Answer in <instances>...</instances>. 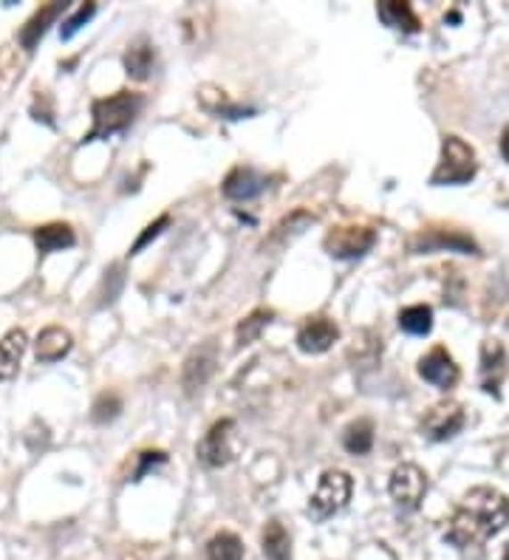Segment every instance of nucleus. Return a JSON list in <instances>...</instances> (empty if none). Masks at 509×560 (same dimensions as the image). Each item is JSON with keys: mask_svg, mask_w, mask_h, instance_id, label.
<instances>
[{"mask_svg": "<svg viewBox=\"0 0 509 560\" xmlns=\"http://www.w3.org/2000/svg\"><path fill=\"white\" fill-rule=\"evenodd\" d=\"M388 492L393 504H397V509H402V513H416L424 496H428V473L405 461V465H399L390 473Z\"/></svg>", "mask_w": 509, "mask_h": 560, "instance_id": "5", "label": "nucleus"}, {"mask_svg": "<svg viewBox=\"0 0 509 560\" xmlns=\"http://www.w3.org/2000/svg\"><path fill=\"white\" fill-rule=\"evenodd\" d=\"M269 185H267V176H260L258 170L252 168H235L224 178V195L233 202H250V199H258L260 193H264Z\"/></svg>", "mask_w": 509, "mask_h": 560, "instance_id": "14", "label": "nucleus"}, {"mask_svg": "<svg viewBox=\"0 0 509 560\" xmlns=\"http://www.w3.org/2000/svg\"><path fill=\"white\" fill-rule=\"evenodd\" d=\"M504 560H509V543H506V547H504Z\"/></svg>", "mask_w": 509, "mask_h": 560, "instance_id": "32", "label": "nucleus"}, {"mask_svg": "<svg viewBox=\"0 0 509 560\" xmlns=\"http://www.w3.org/2000/svg\"><path fill=\"white\" fill-rule=\"evenodd\" d=\"M62 9H65V4H48V6L37 9V12L26 21V26L18 31V43H21V48H23L26 54L35 52L37 43L43 40V35L48 31V26H52V23L60 18V12H62Z\"/></svg>", "mask_w": 509, "mask_h": 560, "instance_id": "17", "label": "nucleus"}, {"mask_svg": "<svg viewBox=\"0 0 509 560\" xmlns=\"http://www.w3.org/2000/svg\"><path fill=\"white\" fill-rule=\"evenodd\" d=\"M209 94L216 96V103H201L209 113H216V117H224V119H243V117H250V113H255L252 108H241V105H233L224 96V91H216V88H209Z\"/></svg>", "mask_w": 509, "mask_h": 560, "instance_id": "27", "label": "nucleus"}, {"mask_svg": "<svg viewBox=\"0 0 509 560\" xmlns=\"http://www.w3.org/2000/svg\"><path fill=\"white\" fill-rule=\"evenodd\" d=\"M467 416L464 408L458 402H439L428 410V416L422 422V433L431 441H447L464 427Z\"/></svg>", "mask_w": 509, "mask_h": 560, "instance_id": "10", "label": "nucleus"}, {"mask_svg": "<svg viewBox=\"0 0 509 560\" xmlns=\"http://www.w3.org/2000/svg\"><path fill=\"white\" fill-rule=\"evenodd\" d=\"M399 328L405 334H414V337H424V334H431V328H433V309L431 306H407L399 311Z\"/></svg>", "mask_w": 509, "mask_h": 560, "instance_id": "23", "label": "nucleus"}, {"mask_svg": "<svg viewBox=\"0 0 509 560\" xmlns=\"http://www.w3.org/2000/svg\"><path fill=\"white\" fill-rule=\"evenodd\" d=\"M77 243V235L69 224H43L35 229V246L40 255H52V252H62V250H71Z\"/></svg>", "mask_w": 509, "mask_h": 560, "instance_id": "18", "label": "nucleus"}, {"mask_svg": "<svg viewBox=\"0 0 509 560\" xmlns=\"http://www.w3.org/2000/svg\"><path fill=\"white\" fill-rule=\"evenodd\" d=\"M501 156L509 161V125L504 128V134H501Z\"/></svg>", "mask_w": 509, "mask_h": 560, "instance_id": "31", "label": "nucleus"}, {"mask_svg": "<svg viewBox=\"0 0 509 560\" xmlns=\"http://www.w3.org/2000/svg\"><path fill=\"white\" fill-rule=\"evenodd\" d=\"M475 170H479V161H475L472 147L458 136H445L441 139V159L431 176V185H467L475 178Z\"/></svg>", "mask_w": 509, "mask_h": 560, "instance_id": "3", "label": "nucleus"}, {"mask_svg": "<svg viewBox=\"0 0 509 560\" xmlns=\"http://www.w3.org/2000/svg\"><path fill=\"white\" fill-rule=\"evenodd\" d=\"M376 14H380V21L390 29L397 31H405V35H416L419 31V18L410 4L405 0H385V4L376 6Z\"/></svg>", "mask_w": 509, "mask_h": 560, "instance_id": "19", "label": "nucleus"}, {"mask_svg": "<svg viewBox=\"0 0 509 560\" xmlns=\"http://www.w3.org/2000/svg\"><path fill=\"white\" fill-rule=\"evenodd\" d=\"M119 410H122V399H119V393H113V391H105L96 397L94 408H91V419L96 424H108L119 416Z\"/></svg>", "mask_w": 509, "mask_h": 560, "instance_id": "26", "label": "nucleus"}, {"mask_svg": "<svg viewBox=\"0 0 509 560\" xmlns=\"http://www.w3.org/2000/svg\"><path fill=\"white\" fill-rule=\"evenodd\" d=\"M26 349H29V337L23 328H12V332L0 337V383H9L18 376Z\"/></svg>", "mask_w": 509, "mask_h": 560, "instance_id": "16", "label": "nucleus"}, {"mask_svg": "<svg viewBox=\"0 0 509 560\" xmlns=\"http://www.w3.org/2000/svg\"><path fill=\"white\" fill-rule=\"evenodd\" d=\"M142 105H144V100L136 91H117L113 96H105V100H94V105H91L94 128L79 139V144H91V142L125 134V130L134 125V119L139 117Z\"/></svg>", "mask_w": 509, "mask_h": 560, "instance_id": "2", "label": "nucleus"}, {"mask_svg": "<svg viewBox=\"0 0 509 560\" xmlns=\"http://www.w3.org/2000/svg\"><path fill=\"white\" fill-rule=\"evenodd\" d=\"M342 448L351 456H365L374 448V422L371 419H357L346 427L342 433Z\"/></svg>", "mask_w": 509, "mask_h": 560, "instance_id": "22", "label": "nucleus"}, {"mask_svg": "<svg viewBox=\"0 0 509 560\" xmlns=\"http://www.w3.org/2000/svg\"><path fill=\"white\" fill-rule=\"evenodd\" d=\"M233 431H235V422L221 419L204 433V439L199 441V448H195V456H199V461L204 467L218 470V467H226L229 461H233Z\"/></svg>", "mask_w": 509, "mask_h": 560, "instance_id": "7", "label": "nucleus"}, {"mask_svg": "<svg viewBox=\"0 0 509 560\" xmlns=\"http://www.w3.org/2000/svg\"><path fill=\"white\" fill-rule=\"evenodd\" d=\"M216 366H218V345L212 340L201 342L199 349H193L187 354L182 368V388L187 397H195L209 383V376L216 374Z\"/></svg>", "mask_w": 509, "mask_h": 560, "instance_id": "8", "label": "nucleus"}, {"mask_svg": "<svg viewBox=\"0 0 509 560\" xmlns=\"http://www.w3.org/2000/svg\"><path fill=\"white\" fill-rule=\"evenodd\" d=\"M374 241H376V233L368 226H334L332 233L325 235L323 246L325 252L337 260H357L371 250Z\"/></svg>", "mask_w": 509, "mask_h": 560, "instance_id": "6", "label": "nucleus"}, {"mask_svg": "<svg viewBox=\"0 0 509 560\" xmlns=\"http://www.w3.org/2000/svg\"><path fill=\"white\" fill-rule=\"evenodd\" d=\"M509 526V498L492 487H472L447 521V543L458 552L484 549V543Z\"/></svg>", "mask_w": 509, "mask_h": 560, "instance_id": "1", "label": "nucleus"}, {"mask_svg": "<svg viewBox=\"0 0 509 560\" xmlns=\"http://www.w3.org/2000/svg\"><path fill=\"white\" fill-rule=\"evenodd\" d=\"M272 311L269 309H255L250 317L241 320L238 328H235V342H238V349H243V345H250L260 337V332L272 323Z\"/></svg>", "mask_w": 509, "mask_h": 560, "instance_id": "25", "label": "nucleus"}, {"mask_svg": "<svg viewBox=\"0 0 509 560\" xmlns=\"http://www.w3.org/2000/svg\"><path fill=\"white\" fill-rule=\"evenodd\" d=\"M71 345H74L71 332H65L60 325H48L35 340V359L40 366H52V362H60L71 351Z\"/></svg>", "mask_w": 509, "mask_h": 560, "instance_id": "15", "label": "nucleus"}, {"mask_svg": "<svg viewBox=\"0 0 509 560\" xmlns=\"http://www.w3.org/2000/svg\"><path fill=\"white\" fill-rule=\"evenodd\" d=\"M260 547H264L267 560H291V538L281 521H269L264 526Z\"/></svg>", "mask_w": 509, "mask_h": 560, "instance_id": "21", "label": "nucleus"}, {"mask_svg": "<svg viewBox=\"0 0 509 560\" xmlns=\"http://www.w3.org/2000/svg\"><path fill=\"white\" fill-rule=\"evenodd\" d=\"M467 252V255H479V243L470 235L456 233V229H424V233L410 238V252L414 255H428V252Z\"/></svg>", "mask_w": 509, "mask_h": 560, "instance_id": "9", "label": "nucleus"}, {"mask_svg": "<svg viewBox=\"0 0 509 560\" xmlns=\"http://www.w3.org/2000/svg\"><path fill=\"white\" fill-rule=\"evenodd\" d=\"M164 461H168V453H161V450H142L139 453V467H136L134 479H130V482H142L144 475H147V470H153L156 465H164Z\"/></svg>", "mask_w": 509, "mask_h": 560, "instance_id": "30", "label": "nucleus"}, {"mask_svg": "<svg viewBox=\"0 0 509 560\" xmlns=\"http://www.w3.org/2000/svg\"><path fill=\"white\" fill-rule=\"evenodd\" d=\"M164 226H170V216H159L153 224H147V226H144V233L136 238V243L130 246V255H139L147 243H151L153 238H159V235H161V229H164Z\"/></svg>", "mask_w": 509, "mask_h": 560, "instance_id": "29", "label": "nucleus"}, {"mask_svg": "<svg viewBox=\"0 0 509 560\" xmlns=\"http://www.w3.org/2000/svg\"><path fill=\"white\" fill-rule=\"evenodd\" d=\"M153 60H156V52H153V45L147 43V40H136V43H130L127 45V52H125V71L127 77H134V79H147L153 71Z\"/></svg>", "mask_w": 509, "mask_h": 560, "instance_id": "20", "label": "nucleus"}, {"mask_svg": "<svg viewBox=\"0 0 509 560\" xmlns=\"http://www.w3.org/2000/svg\"><path fill=\"white\" fill-rule=\"evenodd\" d=\"M207 560H243V543L233 532H218L207 543Z\"/></svg>", "mask_w": 509, "mask_h": 560, "instance_id": "24", "label": "nucleus"}, {"mask_svg": "<svg viewBox=\"0 0 509 560\" xmlns=\"http://www.w3.org/2000/svg\"><path fill=\"white\" fill-rule=\"evenodd\" d=\"M340 340V325L328 317H306L298 328V349L303 354H325Z\"/></svg>", "mask_w": 509, "mask_h": 560, "instance_id": "11", "label": "nucleus"}, {"mask_svg": "<svg viewBox=\"0 0 509 560\" xmlns=\"http://www.w3.org/2000/svg\"><path fill=\"white\" fill-rule=\"evenodd\" d=\"M506 376V351L501 340H484L481 342V388L492 397H501L498 388Z\"/></svg>", "mask_w": 509, "mask_h": 560, "instance_id": "13", "label": "nucleus"}, {"mask_svg": "<svg viewBox=\"0 0 509 560\" xmlns=\"http://www.w3.org/2000/svg\"><path fill=\"white\" fill-rule=\"evenodd\" d=\"M351 490H354V482L346 470H325L320 475L317 492L308 501V515L315 521H328L332 515L342 513L351 501Z\"/></svg>", "mask_w": 509, "mask_h": 560, "instance_id": "4", "label": "nucleus"}, {"mask_svg": "<svg viewBox=\"0 0 509 560\" xmlns=\"http://www.w3.org/2000/svg\"><path fill=\"white\" fill-rule=\"evenodd\" d=\"M94 14H96V4H82L69 21H62V26H60V40H71L77 31L94 18Z\"/></svg>", "mask_w": 509, "mask_h": 560, "instance_id": "28", "label": "nucleus"}, {"mask_svg": "<svg viewBox=\"0 0 509 560\" xmlns=\"http://www.w3.org/2000/svg\"><path fill=\"white\" fill-rule=\"evenodd\" d=\"M419 376L424 383H431L441 391H450L458 383V366H456V359L447 354V349L436 345V349H431L419 359Z\"/></svg>", "mask_w": 509, "mask_h": 560, "instance_id": "12", "label": "nucleus"}]
</instances>
